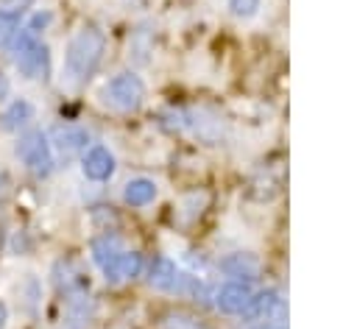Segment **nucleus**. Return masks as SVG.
I'll list each match as a JSON object with an SVG mask.
<instances>
[{
	"instance_id": "2eb2a0df",
	"label": "nucleus",
	"mask_w": 357,
	"mask_h": 329,
	"mask_svg": "<svg viewBox=\"0 0 357 329\" xmlns=\"http://www.w3.org/2000/svg\"><path fill=\"white\" fill-rule=\"evenodd\" d=\"M123 248H120V243H117V237H98L95 243H92V259L100 265V268H106V265H112L114 259H117V254H120Z\"/></svg>"
},
{
	"instance_id": "f8f14e48",
	"label": "nucleus",
	"mask_w": 357,
	"mask_h": 329,
	"mask_svg": "<svg viewBox=\"0 0 357 329\" xmlns=\"http://www.w3.org/2000/svg\"><path fill=\"white\" fill-rule=\"evenodd\" d=\"M123 198H126V204H131V206H145V204H151V201L156 198V184H153L151 178H131V181L126 184Z\"/></svg>"
},
{
	"instance_id": "f3484780",
	"label": "nucleus",
	"mask_w": 357,
	"mask_h": 329,
	"mask_svg": "<svg viewBox=\"0 0 357 329\" xmlns=\"http://www.w3.org/2000/svg\"><path fill=\"white\" fill-rule=\"evenodd\" d=\"M259 3L262 0H229V11L234 14V17H251L257 8H259Z\"/></svg>"
},
{
	"instance_id": "ddd939ff",
	"label": "nucleus",
	"mask_w": 357,
	"mask_h": 329,
	"mask_svg": "<svg viewBox=\"0 0 357 329\" xmlns=\"http://www.w3.org/2000/svg\"><path fill=\"white\" fill-rule=\"evenodd\" d=\"M31 117H33L31 103H25V100H14V103L0 114V128H3V131H17V128H22Z\"/></svg>"
},
{
	"instance_id": "7ed1b4c3",
	"label": "nucleus",
	"mask_w": 357,
	"mask_h": 329,
	"mask_svg": "<svg viewBox=\"0 0 357 329\" xmlns=\"http://www.w3.org/2000/svg\"><path fill=\"white\" fill-rule=\"evenodd\" d=\"M103 98L117 112H134L145 98V86L134 72H120L103 86Z\"/></svg>"
},
{
	"instance_id": "4468645a",
	"label": "nucleus",
	"mask_w": 357,
	"mask_h": 329,
	"mask_svg": "<svg viewBox=\"0 0 357 329\" xmlns=\"http://www.w3.org/2000/svg\"><path fill=\"white\" fill-rule=\"evenodd\" d=\"M162 329H209L204 318L187 312V309H170L162 315Z\"/></svg>"
},
{
	"instance_id": "6e6552de",
	"label": "nucleus",
	"mask_w": 357,
	"mask_h": 329,
	"mask_svg": "<svg viewBox=\"0 0 357 329\" xmlns=\"http://www.w3.org/2000/svg\"><path fill=\"white\" fill-rule=\"evenodd\" d=\"M84 176L86 178H92V181H106L112 173H114V156L106 151V148H92V151H86V156H84Z\"/></svg>"
},
{
	"instance_id": "1a4fd4ad",
	"label": "nucleus",
	"mask_w": 357,
	"mask_h": 329,
	"mask_svg": "<svg viewBox=\"0 0 357 329\" xmlns=\"http://www.w3.org/2000/svg\"><path fill=\"white\" fill-rule=\"evenodd\" d=\"M139 268H142V257L137 251H120L117 259L103 268V273L109 282H126V279H134Z\"/></svg>"
},
{
	"instance_id": "412c9836",
	"label": "nucleus",
	"mask_w": 357,
	"mask_h": 329,
	"mask_svg": "<svg viewBox=\"0 0 357 329\" xmlns=\"http://www.w3.org/2000/svg\"><path fill=\"white\" fill-rule=\"evenodd\" d=\"M6 318H8V312H6V307L0 304V329H3V323H6Z\"/></svg>"
},
{
	"instance_id": "f257e3e1",
	"label": "nucleus",
	"mask_w": 357,
	"mask_h": 329,
	"mask_svg": "<svg viewBox=\"0 0 357 329\" xmlns=\"http://www.w3.org/2000/svg\"><path fill=\"white\" fill-rule=\"evenodd\" d=\"M106 47V36L103 31H98L95 25H84L67 45V56H64V67L67 75L73 81H84L92 75V70L98 67L100 56Z\"/></svg>"
},
{
	"instance_id": "20e7f679",
	"label": "nucleus",
	"mask_w": 357,
	"mask_h": 329,
	"mask_svg": "<svg viewBox=\"0 0 357 329\" xmlns=\"http://www.w3.org/2000/svg\"><path fill=\"white\" fill-rule=\"evenodd\" d=\"M17 156L36 176H47L50 167H53V151H50V142H47V137L42 131L25 134L20 139V145H17Z\"/></svg>"
},
{
	"instance_id": "a211bd4d",
	"label": "nucleus",
	"mask_w": 357,
	"mask_h": 329,
	"mask_svg": "<svg viewBox=\"0 0 357 329\" xmlns=\"http://www.w3.org/2000/svg\"><path fill=\"white\" fill-rule=\"evenodd\" d=\"M0 6H3L6 11H11V14H17L20 8H28L31 0H0Z\"/></svg>"
},
{
	"instance_id": "f03ea898",
	"label": "nucleus",
	"mask_w": 357,
	"mask_h": 329,
	"mask_svg": "<svg viewBox=\"0 0 357 329\" xmlns=\"http://www.w3.org/2000/svg\"><path fill=\"white\" fill-rule=\"evenodd\" d=\"M14 64L25 78H45L47 72V47L36 39L33 31H22L14 47Z\"/></svg>"
},
{
	"instance_id": "9d476101",
	"label": "nucleus",
	"mask_w": 357,
	"mask_h": 329,
	"mask_svg": "<svg viewBox=\"0 0 357 329\" xmlns=\"http://www.w3.org/2000/svg\"><path fill=\"white\" fill-rule=\"evenodd\" d=\"M86 142H89V134L84 128H78V125H59V128H53V145L64 156L78 153L81 148H86Z\"/></svg>"
},
{
	"instance_id": "423d86ee",
	"label": "nucleus",
	"mask_w": 357,
	"mask_h": 329,
	"mask_svg": "<svg viewBox=\"0 0 357 329\" xmlns=\"http://www.w3.org/2000/svg\"><path fill=\"white\" fill-rule=\"evenodd\" d=\"M245 321H284L287 315V304L276 290H262L254 293L248 307L240 312Z\"/></svg>"
},
{
	"instance_id": "9b49d317",
	"label": "nucleus",
	"mask_w": 357,
	"mask_h": 329,
	"mask_svg": "<svg viewBox=\"0 0 357 329\" xmlns=\"http://www.w3.org/2000/svg\"><path fill=\"white\" fill-rule=\"evenodd\" d=\"M220 268L229 273V276H234V282H251V279H257V273H259V259L254 257V254H229L223 262H220Z\"/></svg>"
},
{
	"instance_id": "0eeeda50",
	"label": "nucleus",
	"mask_w": 357,
	"mask_h": 329,
	"mask_svg": "<svg viewBox=\"0 0 357 329\" xmlns=\"http://www.w3.org/2000/svg\"><path fill=\"white\" fill-rule=\"evenodd\" d=\"M251 296H254V290H251L248 282H226V284L215 293V304H218L220 312L237 315V312H243V309L248 307Z\"/></svg>"
},
{
	"instance_id": "6ab92c4d",
	"label": "nucleus",
	"mask_w": 357,
	"mask_h": 329,
	"mask_svg": "<svg viewBox=\"0 0 357 329\" xmlns=\"http://www.w3.org/2000/svg\"><path fill=\"white\" fill-rule=\"evenodd\" d=\"M254 329H287L282 321H262V323H257Z\"/></svg>"
},
{
	"instance_id": "aec40b11",
	"label": "nucleus",
	"mask_w": 357,
	"mask_h": 329,
	"mask_svg": "<svg viewBox=\"0 0 357 329\" xmlns=\"http://www.w3.org/2000/svg\"><path fill=\"white\" fill-rule=\"evenodd\" d=\"M6 92H8V81H6V78H3V75H0V98H3V95H6Z\"/></svg>"
},
{
	"instance_id": "dca6fc26",
	"label": "nucleus",
	"mask_w": 357,
	"mask_h": 329,
	"mask_svg": "<svg viewBox=\"0 0 357 329\" xmlns=\"http://www.w3.org/2000/svg\"><path fill=\"white\" fill-rule=\"evenodd\" d=\"M20 31V14L11 11H0V47H6Z\"/></svg>"
},
{
	"instance_id": "39448f33",
	"label": "nucleus",
	"mask_w": 357,
	"mask_h": 329,
	"mask_svg": "<svg viewBox=\"0 0 357 329\" xmlns=\"http://www.w3.org/2000/svg\"><path fill=\"white\" fill-rule=\"evenodd\" d=\"M148 282L151 287L162 290V293H184L192 287V279L184 276L167 257H156L151 262V270H148Z\"/></svg>"
}]
</instances>
